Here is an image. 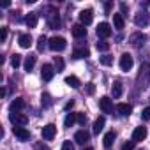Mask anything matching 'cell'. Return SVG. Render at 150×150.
Returning a JSON list of instances; mask_svg holds the SVG:
<instances>
[{"instance_id": "6da1fadb", "label": "cell", "mask_w": 150, "mask_h": 150, "mask_svg": "<svg viewBox=\"0 0 150 150\" xmlns=\"http://www.w3.org/2000/svg\"><path fill=\"white\" fill-rule=\"evenodd\" d=\"M48 46H50V50H53V51H64L65 46H67V42H65L64 37L55 35V37H51V39L48 41Z\"/></svg>"}, {"instance_id": "7a4b0ae2", "label": "cell", "mask_w": 150, "mask_h": 150, "mask_svg": "<svg viewBox=\"0 0 150 150\" xmlns=\"http://www.w3.org/2000/svg\"><path fill=\"white\" fill-rule=\"evenodd\" d=\"M9 120L13 122L14 127H23V125L28 124V117L23 115V113H11L9 115Z\"/></svg>"}, {"instance_id": "3957f363", "label": "cell", "mask_w": 150, "mask_h": 150, "mask_svg": "<svg viewBox=\"0 0 150 150\" xmlns=\"http://www.w3.org/2000/svg\"><path fill=\"white\" fill-rule=\"evenodd\" d=\"M97 35H99L101 39H108V37L111 35V27H110V23H106V21L99 23V25H97Z\"/></svg>"}, {"instance_id": "277c9868", "label": "cell", "mask_w": 150, "mask_h": 150, "mask_svg": "<svg viewBox=\"0 0 150 150\" xmlns=\"http://www.w3.org/2000/svg\"><path fill=\"white\" fill-rule=\"evenodd\" d=\"M41 134H42V139L50 141V139H53V138H55V134H57V127H55L53 124H48V125H44V127H42Z\"/></svg>"}, {"instance_id": "5b68a950", "label": "cell", "mask_w": 150, "mask_h": 150, "mask_svg": "<svg viewBox=\"0 0 150 150\" xmlns=\"http://www.w3.org/2000/svg\"><path fill=\"white\" fill-rule=\"evenodd\" d=\"M41 76H42V80H44V81H51V80H53V76H55V69H53V65L44 64V65H42V69H41Z\"/></svg>"}, {"instance_id": "8992f818", "label": "cell", "mask_w": 150, "mask_h": 150, "mask_svg": "<svg viewBox=\"0 0 150 150\" xmlns=\"http://www.w3.org/2000/svg\"><path fill=\"white\" fill-rule=\"evenodd\" d=\"M148 21H150V16H148L146 11H139V13L134 16V23H136V27H145V25H148Z\"/></svg>"}, {"instance_id": "52a82bcc", "label": "cell", "mask_w": 150, "mask_h": 150, "mask_svg": "<svg viewBox=\"0 0 150 150\" xmlns=\"http://www.w3.org/2000/svg\"><path fill=\"white\" fill-rule=\"evenodd\" d=\"M92 20H94V13H92V9H85V11H81V13H80V21H81V25H83V27L90 25V23H92Z\"/></svg>"}, {"instance_id": "ba28073f", "label": "cell", "mask_w": 150, "mask_h": 150, "mask_svg": "<svg viewBox=\"0 0 150 150\" xmlns=\"http://www.w3.org/2000/svg\"><path fill=\"white\" fill-rule=\"evenodd\" d=\"M99 106H101L103 113H111L113 111V101L110 97H101L99 99Z\"/></svg>"}, {"instance_id": "9c48e42d", "label": "cell", "mask_w": 150, "mask_h": 150, "mask_svg": "<svg viewBox=\"0 0 150 150\" xmlns=\"http://www.w3.org/2000/svg\"><path fill=\"white\" fill-rule=\"evenodd\" d=\"M88 139H90V132H87L85 129H81V131H78L76 134H74V141H76L78 145H85Z\"/></svg>"}, {"instance_id": "30bf717a", "label": "cell", "mask_w": 150, "mask_h": 150, "mask_svg": "<svg viewBox=\"0 0 150 150\" xmlns=\"http://www.w3.org/2000/svg\"><path fill=\"white\" fill-rule=\"evenodd\" d=\"M131 67H132V57L129 53H124L120 57V69L122 71H129Z\"/></svg>"}, {"instance_id": "8fae6325", "label": "cell", "mask_w": 150, "mask_h": 150, "mask_svg": "<svg viewBox=\"0 0 150 150\" xmlns=\"http://www.w3.org/2000/svg\"><path fill=\"white\" fill-rule=\"evenodd\" d=\"M145 138H146V127H143V125L136 127L134 132H132V141H134V143H136V141H143Z\"/></svg>"}, {"instance_id": "7c38bea8", "label": "cell", "mask_w": 150, "mask_h": 150, "mask_svg": "<svg viewBox=\"0 0 150 150\" xmlns=\"http://www.w3.org/2000/svg\"><path fill=\"white\" fill-rule=\"evenodd\" d=\"M129 42H131L132 46L139 48V46H143V42H145V35H143L141 32H136V34H132V35L129 37Z\"/></svg>"}, {"instance_id": "4fadbf2b", "label": "cell", "mask_w": 150, "mask_h": 150, "mask_svg": "<svg viewBox=\"0 0 150 150\" xmlns=\"http://www.w3.org/2000/svg\"><path fill=\"white\" fill-rule=\"evenodd\" d=\"M13 132H14V136H16L18 139H21V141H27V139L30 138V132H28L25 127H13Z\"/></svg>"}, {"instance_id": "5bb4252c", "label": "cell", "mask_w": 150, "mask_h": 150, "mask_svg": "<svg viewBox=\"0 0 150 150\" xmlns=\"http://www.w3.org/2000/svg\"><path fill=\"white\" fill-rule=\"evenodd\" d=\"M25 108V101L21 99V97H18V99H14L13 103H11V106H9V110H11V113H20L21 110Z\"/></svg>"}, {"instance_id": "9a60e30c", "label": "cell", "mask_w": 150, "mask_h": 150, "mask_svg": "<svg viewBox=\"0 0 150 150\" xmlns=\"http://www.w3.org/2000/svg\"><path fill=\"white\" fill-rule=\"evenodd\" d=\"M18 42H20L21 48L28 50V48L32 46V37H30V34H21V35L18 37Z\"/></svg>"}, {"instance_id": "2e32d148", "label": "cell", "mask_w": 150, "mask_h": 150, "mask_svg": "<svg viewBox=\"0 0 150 150\" xmlns=\"http://www.w3.org/2000/svg\"><path fill=\"white\" fill-rule=\"evenodd\" d=\"M72 35L78 37V39H81V37L87 35V28H85L81 23H80V25H74V27H72Z\"/></svg>"}, {"instance_id": "e0dca14e", "label": "cell", "mask_w": 150, "mask_h": 150, "mask_svg": "<svg viewBox=\"0 0 150 150\" xmlns=\"http://www.w3.org/2000/svg\"><path fill=\"white\" fill-rule=\"evenodd\" d=\"M25 23L28 28H35L37 27V13H28L25 18Z\"/></svg>"}, {"instance_id": "ac0fdd59", "label": "cell", "mask_w": 150, "mask_h": 150, "mask_svg": "<svg viewBox=\"0 0 150 150\" xmlns=\"http://www.w3.org/2000/svg\"><path fill=\"white\" fill-rule=\"evenodd\" d=\"M115 138H117V134H115L113 131H110V132H106V134H104V139H103V145H104L106 148H110V146L113 145V141H115Z\"/></svg>"}, {"instance_id": "d6986e66", "label": "cell", "mask_w": 150, "mask_h": 150, "mask_svg": "<svg viewBox=\"0 0 150 150\" xmlns=\"http://www.w3.org/2000/svg\"><path fill=\"white\" fill-rule=\"evenodd\" d=\"M117 111H118L120 115H124V117H127V115H131V111H132V108H131V104H125V103H120V104L117 106Z\"/></svg>"}, {"instance_id": "ffe728a7", "label": "cell", "mask_w": 150, "mask_h": 150, "mask_svg": "<svg viewBox=\"0 0 150 150\" xmlns=\"http://www.w3.org/2000/svg\"><path fill=\"white\" fill-rule=\"evenodd\" d=\"M122 83L120 81H115L113 83V88H111V94H113V99H118L120 96H122Z\"/></svg>"}, {"instance_id": "44dd1931", "label": "cell", "mask_w": 150, "mask_h": 150, "mask_svg": "<svg viewBox=\"0 0 150 150\" xmlns=\"http://www.w3.org/2000/svg\"><path fill=\"white\" fill-rule=\"evenodd\" d=\"M74 122H78V120H76V113H67V115H65V120H64V125H65V127H72Z\"/></svg>"}, {"instance_id": "7402d4cb", "label": "cell", "mask_w": 150, "mask_h": 150, "mask_svg": "<svg viewBox=\"0 0 150 150\" xmlns=\"http://www.w3.org/2000/svg\"><path fill=\"white\" fill-rule=\"evenodd\" d=\"M113 25H115L117 30L124 28V18H122V14H113Z\"/></svg>"}, {"instance_id": "603a6c76", "label": "cell", "mask_w": 150, "mask_h": 150, "mask_svg": "<svg viewBox=\"0 0 150 150\" xmlns=\"http://www.w3.org/2000/svg\"><path fill=\"white\" fill-rule=\"evenodd\" d=\"M103 129H104V117H99V118L94 122V132H96V134H99Z\"/></svg>"}, {"instance_id": "cb8c5ba5", "label": "cell", "mask_w": 150, "mask_h": 150, "mask_svg": "<svg viewBox=\"0 0 150 150\" xmlns=\"http://www.w3.org/2000/svg\"><path fill=\"white\" fill-rule=\"evenodd\" d=\"M65 83H67L69 87H72V88H78V87L81 85L80 80H78L76 76H67V78H65Z\"/></svg>"}, {"instance_id": "d4e9b609", "label": "cell", "mask_w": 150, "mask_h": 150, "mask_svg": "<svg viewBox=\"0 0 150 150\" xmlns=\"http://www.w3.org/2000/svg\"><path fill=\"white\" fill-rule=\"evenodd\" d=\"M34 65H35V55H28L27 60H25V69L27 71H32Z\"/></svg>"}, {"instance_id": "484cf974", "label": "cell", "mask_w": 150, "mask_h": 150, "mask_svg": "<svg viewBox=\"0 0 150 150\" xmlns=\"http://www.w3.org/2000/svg\"><path fill=\"white\" fill-rule=\"evenodd\" d=\"M88 55H90V51H88L87 48H83V50H76V51L72 53V57H74V58H87Z\"/></svg>"}, {"instance_id": "4316f807", "label": "cell", "mask_w": 150, "mask_h": 150, "mask_svg": "<svg viewBox=\"0 0 150 150\" xmlns=\"http://www.w3.org/2000/svg\"><path fill=\"white\" fill-rule=\"evenodd\" d=\"M20 64H21V55H18V53H14L13 57H11V65L16 69V67H20Z\"/></svg>"}, {"instance_id": "83f0119b", "label": "cell", "mask_w": 150, "mask_h": 150, "mask_svg": "<svg viewBox=\"0 0 150 150\" xmlns=\"http://www.w3.org/2000/svg\"><path fill=\"white\" fill-rule=\"evenodd\" d=\"M55 71L57 72L64 71V60H62V57H55Z\"/></svg>"}, {"instance_id": "f1b7e54d", "label": "cell", "mask_w": 150, "mask_h": 150, "mask_svg": "<svg viewBox=\"0 0 150 150\" xmlns=\"http://www.w3.org/2000/svg\"><path fill=\"white\" fill-rule=\"evenodd\" d=\"M50 27H51V28H57V27H60V18H58L57 14H53V16L50 18Z\"/></svg>"}, {"instance_id": "f546056e", "label": "cell", "mask_w": 150, "mask_h": 150, "mask_svg": "<svg viewBox=\"0 0 150 150\" xmlns=\"http://www.w3.org/2000/svg\"><path fill=\"white\" fill-rule=\"evenodd\" d=\"M46 42H48V41H46V37H44V35H41V37L37 39V50H39V51H42V50L46 48Z\"/></svg>"}, {"instance_id": "4dcf8cb0", "label": "cell", "mask_w": 150, "mask_h": 150, "mask_svg": "<svg viewBox=\"0 0 150 150\" xmlns=\"http://www.w3.org/2000/svg\"><path fill=\"white\" fill-rule=\"evenodd\" d=\"M96 46H97V51H108V50H110V44H108L106 41H99Z\"/></svg>"}, {"instance_id": "1f68e13d", "label": "cell", "mask_w": 150, "mask_h": 150, "mask_svg": "<svg viewBox=\"0 0 150 150\" xmlns=\"http://www.w3.org/2000/svg\"><path fill=\"white\" fill-rule=\"evenodd\" d=\"M101 64H103V65H111V64H113V57H110V55L101 57Z\"/></svg>"}, {"instance_id": "d6a6232c", "label": "cell", "mask_w": 150, "mask_h": 150, "mask_svg": "<svg viewBox=\"0 0 150 150\" xmlns=\"http://www.w3.org/2000/svg\"><path fill=\"white\" fill-rule=\"evenodd\" d=\"M41 99H42V106H44V108H48V106L51 104V97H50L48 94H42V97H41Z\"/></svg>"}, {"instance_id": "836d02e7", "label": "cell", "mask_w": 150, "mask_h": 150, "mask_svg": "<svg viewBox=\"0 0 150 150\" xmlns=\"http://www.w3.org/2000/svg\"><path fill=\"white\" fill-rule=\"evenodd\" d=\"M76 120H78V124L85 125V122H87V117H85V113H76Z\"/></svg>"}, {"instance_id": "e575fe53", "label": "cell", "mask_w": 150, "mask_h": 150, "mask_svg": "<svg viewBox=\"0 0 150 150\" xmlns=\"http://www.w3.org/2000/svg\"><path fill=\"white\" fill-rule=\"evenodd\" d=\"M141 118H143V120H150V106L141 111Z\"/></svg>"}, {"instance_id": "d590c367", "label": "cell", "mask_w": 150, "mask_h": 150, "mask_svg": "<svg viewBox=\"0 0 150 150\" xmlns=\"http://www.w3.org/2000/svg\"><path fill=\"white\" fill-rule=\"evenodd\" d=\"M134 148V141H125L122 145V150H132Z\"/></svg>"}, {"instance_id": "8d00e7d4", "label": "cell", "mask_w": 150, "mask_h": 150, "mask_svg": "<svg viewBox=\"0 0 150 150\" xmlns=\"http://www.w3.org/2000/svg\"><path fill=\"white\" fill-rule=\"evenodd\" d=\"M62 150H74V145L71 141H64L62 143Z\"/></svg>"}, {"instance_id": "74e56055", "label": "cell", "mask_w": 150, "mask_h": 150, "mask_svg": "<svg viewBox=\"0 0 150 150\" xmlns=\"http://www.w3.org/2000/svg\"><path fill=\"white\" fill-rule=\"evenodd\" d=\"M87 92L92 96V94L96 92V85H94V83H88V85H87Z\"/></svg>"}, {"instance_id": "f35d334b", "label": "cell", "mask_w": 150, "mask_h": 150, "mask_svg": "<svg viewBox=\"0 0 150 150\" xmlns=\"http://www.w3.org/2000/svg\"><path fill=\"white\" fill-rule=\"evenodd\" d=\"M6 37H7V28H6V27H2V32H0V39L6 41Z\"/></svg>"}, {"instance_id": "ab89813d", "label": "cell", "mask_w": 150, "mask_h": 150, "mask_svg": "<svg viewBox=\"0 0 150 150\" xmlns=\"http://www.w3.org/2000/svg\"><path fill=\"white\" fill-rule=\"evenodd\" d=\"M72 106H74V101H69V103L65 104V111H69V110H72Z\"/></svg>"}, {"instance_id": "60d3db41", "label": "cell", "mask_w": 150, "mask_h": 150, "mask_svg": "<svg viewBox=\"0 0 150 150\" xmlns=\"http://www.w3.org/2000/svg\"><path fill=\"white\" fill-rule=\"evenodd\" d=\"M104 9H106V13H110V9H111V4L108 2V4H104Z\"/></svg>"}, {"instance_id": "b9f144b4", "label": "cell", "mask_w": 150, "mask_h": 150, "mask_svg": "<svg viewBox=\"0 0 150 150\" xmlns=\"http://www.w3.org/2000/svg\"><path fill=\"white\" fill-rule=\"evenodd\" d=\"M120 9H122V13H125L127 11V4H120Z\"/></svg>"}, {"instance_id": "7bdbcfd3", "label": "cell", "mask_w": 150, "mask_h": 150, "mask_svg": "<svg viewBox=\"0 0 150 150\" xmlns=\"http://www.w3.org/2000/svg\"><path fill=\"white\" fill-rule=\"evenodd\" d=\"M83 150H94V148H92V146H87V148H83Z\"/></svg>"}]
</instances>
